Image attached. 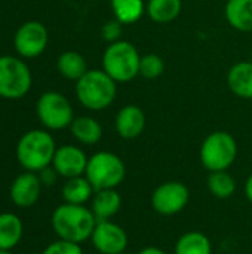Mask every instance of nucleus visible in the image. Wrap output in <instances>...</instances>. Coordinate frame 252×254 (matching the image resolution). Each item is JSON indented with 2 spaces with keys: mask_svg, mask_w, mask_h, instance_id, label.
I'll return each mask as SVG.
<instances>
[{
  "mask_svg": "<svg viewBox=\"0 0 252 254\" xmlns=\"http://www.w3.org/2000/svg\"><path fill=\"white\" fill-rule=\"evenodd\" d=\"M52 229L59 240L82 244L91 240L97 219L91 208L64 202L52 214Z\"/></svg>",
  "mask_w": 252,
  "mask_h": 254,
  "instance_id": "1",
  "label": "nucleus"
},
{
  "mask_svg": "<svg viewBox=\"0 0 252 254\" xmlns=\"http://www.w3.org/2000/svg\"><path fill=\"white\" fill-rule=\"evenodd\" d=\"M56 149V143L48 131L31 129L19 138L16 159L25 171L39 173L52 165Z\"/></svg>",
  "mask_w": 252,
  "mask_h": 254,
  "instance_id": "2",
  "label": "nucleus"
},
{
  "mask_svg": "<svg viewBox=\"0 0 252 254\" xmlns=\"http://www.w3.org/2000/svg\"><path fill=\"white\" fill-rule=\"evenodd\" d=\"M117 94V83L104 70H88L76 82L79 103L92 112L105 110L113 104Z\"/></svg>",
  "mask_w": 252,
  "mask_h": 254,
  "instance_id": "3",
  "label": "nucleus"
},
{
  "mask_svg": "<svg viewBox=\"0 0 252 254\" xmlns=\"http://www.w3.org/2000/svg\"><path fill=\"white\" fill-rule=\"evenodd\" d=\"M141 55L138 49L128 40L110 43L102 55V70L116 82L128 83L140 76Z\"/></svg>",
  "mask_w": 252,
  "mask_h": 254,
  "instance_id": "4",
  "label": "nucleus"
},
{
  "mask_svg": "<svg viewBox=\"0 0 252 254\" xmlns=\"http://www.w3.org/2000/svg\"><path fill=\"white\" fill-rule=\"evenodd\" d=\"M85 177L89 180L95 192L117 189L126 177V167L119 155L100 150L88 159Z\"/></svg>",
  "mask_w": 252,
  "mask_h": 254,
  "instance_id": "5",
  "label": "nucleus"
},
{
  "mask_svg": "<svg viewBox=\"0 0 252 254\" xmlns=\"http://www.w3.org/2000/svg\"><path fill=\"white\" fill-rule=\"evenodd\" d=\"M238 143L226 131L211 132L202 143L199 158L202 165L209 171H227L236 161Z\"/></svg>",
  "mask_w": 252,
  "mask_h": 254,
  "instance_id": "6",
  "label": "nucleus"
},
{
  "mask_svg": "<svg viewBox=\"0 0 252 254\" xmlns=\"http://www.w3.org/2000/svg\"><path fill=\"white\" fill-rule=\"evenodd\" d=\"M31 71L28 65L12 55L0 57V98L18 100L31 88Z\"/></svg>",
  "mask_w": 252,
  "mask_h": 254,
  "instance_id": "7",
  "label": "nucleus"
},
{
  "mask_svg": "<svg viewBox=\"0 0 252 254\" xmlns=\"http://www.w3.org/2000/svg\"><path fill=\"white\" fill-rule=\"evenodd\" d=\"M36 113L40 124L50 131L70 128L74 119V112L68 98L56 91H48L39 97Z\"/></svg>",
  "mask_w": 252,
  "mask_h": 254,
  "instance_id": "8",
  "label": "nucleus"
},
{
  "mask_svg": "<svg viewBox=\"0 0 252 254\" xmlns=\"http://www.w3.org/2000/svg\"><path fill=\"white\" fill-rule=\"evenodd\" d=\"M190 201L189 188L177 180L159 185L151 193V207L160 216H175L181 213Z\"/></svg>",
  "mask_w": 252,
  "mask_h": 254,
  "instance_id": "9",
  "label": "nucleus"
},
{
  "mask_svg": "<svg viewBox=\"0 0 252 254\" xmlns=\"http://www.w3.org/2000/svg\"><path fill=\"white\" fill-rule=\"evenodd\" d=\"M48 45V30L39 21L24 22L15 33V51L24 58L39 57Z\"/></svg>",
  "mask_w": 252,
  "mask_h": 254,
  "instance_id": "10",
  "label": "nucleus"
},
{
  "mask_svg": "<svg viewBox=\"0 0 252 254\" xmlns=\"http://www.w3.org/2000/svg\"><path fill=\"white\" fill-rule=\"evenodd\" d=\"M91 243L101 254L125 253L128 247V234L120 225L111 220H101L95 225Z\"/></svg>",
  "mask_w": 252,
  "mask_h": 254,
  "instance_id": "11",
  "label": "nucleus"
},
{
  "mask_svg": "<svg viewBox=\"0 0 252 254\" xmlns=\"http://www.w3.org/2000/svg\"><path fill=\"white\" fill-rule=\"evenodd\" d=\"M88 159L89 158L80 147L73 144H65L56 149L52 161V167L55 168L59 177L73 179V177L85 176Z\"/></svg>",
  "mask_w": 252,
  "mask_h": 254,
  "instance_id": "12",
  "label": "nucleus"
},
{
  "mask_svg": "<svg viewBox=\"0 0 252 254\" xmlns=\"http://www.w3.org/2000/svg\"><path fill=\"white\" fill-rule=\"evenodd\" d=\"M42 186L43 185L36 173L25 171L12 182L10 199L18 208H30L39 201Z\"/></svg>",
  "mask_w": 252,
  "mask_h": 254,
  "instance_id": "13",
  "label": "nucleus"
},
{
  "mask_svg": "<svg viewBox=\"0 0 252 254\" xmlns=\"http://www.w3.org/2000/svg\"><path fill=\"white\" fill-rule=\"evenodd\" d=\"M114 129L123 140H135L146 129V113L137 104L123 106L114 118Z\"/></svg>",
  "mask_w": 252,
  "mask_h": 254,
  "instance_id": "14",
  "label": "nucleus"
},
{
  "mask_svg": "<svg viewBox=\"0 0 252 254\" xmlns=\"http://www.w3.org/2000/svg\"><path fill=\"white\" fill-rule=\"evenodd\" d=\"M122 208V196L116 189H104L97 190L91 199V210L97 219L101 220H111Z\"/></svg>",
  "mask_w": 252,
  "mask_h": 254,
  "instance_id": "15",
  "label": "nucleus"
},
{
  "mask_svg": "<svg viewBox=\"0 0 252 254\" xmlns=\"http://www.w3.org/2000/svg\"><path fill=\"white\" fill-rule=\"evenodd\" d=\"M227 86L239 98L252 100V61H241L227 71Z\"/></svg>",
  "mask_w": 252,
  "mask_h": 254,
  "instance_id": "16",
  "label": "nucleus"
},
{
  "mask_svg": "<svg viewBox=\"0 0 252 254\" xmlns=\"http://www.w3.org/2000/svg\"><path fill=\"white\" fill-rule=\"evenodd\" d=\"M70 132L80 144L94 146L102 137V127L95 118L83 115L73 119L70 125Z\"/></svg>",
  "mask_w": 252,
  "mask_h": 254,
  "instance_id": "17",
  "label": "nucleus"
},
{
  "mask_svg": "<svg viewBox=\"0 0 252 254\" xmlns=\"http://www.w3.org/2000/svg\"><path fill=\"white\" fill-rule=\"evenodd\" d=\"M224 15L230 27L238 31H252V0H227Z\"/></svg>",
  "mask_w": 252,
  "mask_h": 254,
  "instance_id": "18",
  "label": "nucleus"
},
{
  "mask_svg": "<svg viewBox=\"0 0 252 254\" xmlns=\"http://www.w3.org/2000/svg\"><path fill=\"white\" fill-rule=\"evenodd\" d=\"M94 193H95V189L92 188V185L85 176L67 179L61 190L64 202L74 204V205H85L88 201L92 199Z\"/></svg>",
  "mask_w": 252,
  "mask_h": 254,
  "instance_id": "19",
  "label": "nucleus"
},
{
  "mask_svg": "<svg viewBox=\"0 0 252 254\" xmlns=\"http://www.w3.org/2000/svg\"><path fill=\"white\" fill-rule=\"evenodd\" d=\"M183 9L181 0H147L146 13L156 24H169L175 21Z\"/></svg>",
  "mask_w": 252,
  "mask_h": 254,
  "instance_id": "20",
  "label": "nucleus"
},
{
  "mask_svg": "<svg viewBox=\"0 0 252 254\" xmlns=\"http://www.w3.org/2000/svg\"><path fill=\"white\" fill-rule=\"evenodd\" d=\"M24 225L13 213L0 214V250H12L22 238Z\"/></svg>",
  "mask_w": 252,
  "mask_h": 254,
  "instance_id": "21",
  "label": "nucleus"
},
{
  "mask_svg": "<svg viewBox=\"0 0 252 254\" xmlns=\"http://www.w3.org/2000/svg\"><path fill=\"white\" fill-rule=\"evenodd\" d=\"M175 254H212L211 240L199 231L183 234L174 247Z\"/></svg>",
  "mask_w": 252,
  "mask_h": 254,
  "instance_id": "22",
  "label": "nucleus"
},
{
  "mask_svg": "<svg viewBox=\"0 0 252 254\" xmlns=\"http://www.w3.org/2000/svg\"><path fill=\"white\" fill-rule=\"evenodd\" d=\"M58 71L61 76H64L68 80H79L86 71H88V64L86 60L82 54L76 51H65L58 57L56 61Z\"/></svg>",
  "mask_w": 252,
  "mask_h": 254,
  "instance_id": "23",
  "label": "nucleus"
},
{
  "mask_svg": "<svg viewBox=\"0 0 252 254\" xmlns=\"http://www.w3.org/2000/svg\"><path fill=\"white\" fill-rule=\"evenodd\" d=\"M114 18L122 24H135L146 12L144 0H110Z\"/></svg>",
  "mask_w": 252,
  "mask_h": 254,
  "instance_id": "24",
  "label": "nucleus"
},
{
  "mask_svg": "<svg viewBox=\"0 0 252 254\" xmlns=\"http://www.w3.org/2000/svg\"><path fill=\"white\" fill-rule=\"evenodd\" d=\"M208 189L217 199H229L236 192V180L227 171H214L208 177Z\"/></svg>",
  "mask_w": 252,
  "mask_h": 254,
  "instance_id": "25",
  "label": "nucleus"
},
{
  "mask_svg": "<svg viewBox=\"0 0 252 254\" xmlns=\"http://www.w3.org/2000/svg\"><path fill=\"white\" fill-rule=\"evenodd\" d=\"M165 61L157 54L141 55L140 61V76L149 80H154L165 73Z\"/></svg>",
  "mask_w": 252,
  "mask_h": 254,
  "instance_id": "26",
  "label": "nucleus"
},
{
  "mask_svg": "<svg viewBox=\"0 0 252 254\" xmlns=\"http://www.w3.org/2000/svg\"><path fill=\"white\" fill-rule=\"evenodd\" d=\"M42 254H83L80 244L70 243L65 240H56L45 247Z\"/></svg>",
  "mask_w": 252,
  "mask_h": 254,
  "instance_id": "27",
  "label": "nucleus"
},
{
  "mask_svg": "<svg viewBox=\"0 0 252 254\" xmlns=\"http://www.w3.org/2000/svg\"><path fill=\"white\" fill-rule=\"evenodd\" d=\"M122 25H123V24H122L120 21H117L116 18L107 21V22L102 25V28H101V36H102V39H104L105 42H108V43H114V42L120 40V36H122V31H123Z\"/></svg>",
  "mask_w": 252,
  "mask_h": 254,
  "instance_id": "28",
  "label": "nucleus"
},
{
  "mask_svg": "<svg viewBox=\"0 0 252 254\" xmlns=\"http://www.w3.org/2000/svg\"><path fill=\"white\" fill-rule=\"evenodd\" d=\"M39 179H40V182H42V185L43 186H52L55 182H56V177H58V173L55 171V168L53 167H46V168H43L42 171H39Z\"/></svg>",
  "mask_w": 252,
  "mask_h": 254,
  "instance_id": "29",
  "label": "nucleus"
},
{
  "mask_svg": "<svg viewBox=\"0 0 252 254\" xmlns=\"http://www.w3.org/2000/svg\"><path fill=\"white\" fill-rule=\"evenodd\" d=\"M137 254H166L162 249H159V247H154V246H149V247H144V249H141L140 252Z\"/></svg>",
  "mask_w": 252,
  "mask_h": 254,
  "instance_id": "30",
  "label": "nucleus"
},
{
  "mask_svg": "<svg viewBox=\"0 0 252 254\" xmlns=\"http://www.w3.org/2000/svg\"><path fill=\"white\" fill-rule=\"evenodd\" d=\"M244 192H245V196H247V199L250 201L252 204V174L247 179V182H245V186H244Z\"/></svg>",
  "mask_w": 252,
  "mask_h": 254,
  "instance_id": "31",
  "label": "nucleus"
},
{
  "mask_svg": "<svg viewBox=\"0 0 252 254\" xmlns=\"http://www.w3.org/2000/svg\"><path fill=\"white\" fill-rule=\"evenodd\" d=\"M0 254H13L10 250H0Z\"/></svg>",
  "mask_w": 252,
  "mask_h": 254,
  "instance_id": "32",
  "label": "nucleus"
},
{
  "mask_svg": "<svg viewBox=\"0 0 252 254\" xmlns=\"http://www.w3.org/2000/svg\"><path fill=\"white\" fill-rule=\"evenodd\" d=\"M251 61H252V51H251Z\"/></svg>",
  "mask_w": 252,
  "mask_h": 254,
  "instance_id": "33",
  "label": "nucleus"
},
{
  "mask_svg": "<svg viewBox=\"0 0 252 254\" xmlns=\"http://www.w3.org/2000/svg\"><path fill=\"white\" fill-rule=\"evenodd\" d=\"M117 254H126V253H117Z\"/></svg>",
  "mask_w": 252,
  "mask_h": 254,
  "instance_id": "34",
  "label": "nucleus"
},
{
  "mask_svg": "<svg viewBox=\"0 0 252 254\" xmlns=\"http://www.w3.org/2000/svg\"><path fill=\"white\" fill-rule=\"evenodd\" d=\"M226 1H227V0H226Z\"/></svg>",
  "mask_w": 252,
  "mask_h": 254,
  "instance_id": "35",
  "label": "nucleus"
}]
</instances>
